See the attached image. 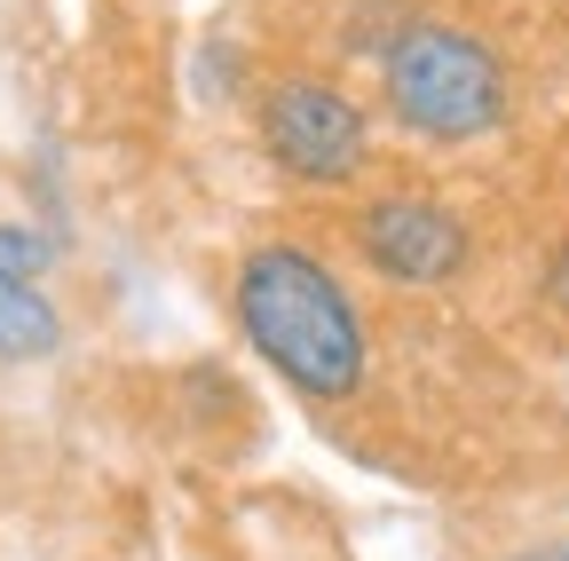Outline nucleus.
Instances as JSON below:
<instances>
[{
  "mask_svg": "<svg viewBox=\"0 0 569 561\" xmlns=\"http://www.w3.org/2000/svg\"><path fill=\"white\" fill-rule=\"evenodd\" d=\"M56 269V238L32 222H0V285H40Z\"/></svg>",
  "mask_w": 569,
  "mask_h": 561,
  "instance_id": "nucleus-6",
  "label": "nucleus"
},
{
  "mask_svg": "<svg viewBox=\"0 0 569 561\" xmlns=\"http://www.w3.org/2000/svg\"><path fill=\"white\" fill-rule=\"evenodd\" d=\"M522 561H569V553H522Z\"/></svg>",
  "mask_w": 569,
  "mask_h": 561,
  "instance_id": "nucleus-8",
  "label": "nucleus"
},
{
  "mask_svg": "<svg viewBox=\"0 0 569 561\" xmlns=\"http://www.w3.org/2000/svg\"><path fill=\"white\" fill-rule=\"evenodd\" d=\"M253 127H261L269 167L309 182V190H340V182L365 174V159H372V127H365V111H356V96L332 88V80H317V72L269 80L261 103H253Z\"/></svg>",
  "mask_w": 569,
  "mask_h": 561,
  "instance_id": "nucleus-3",
  "label": "nucleus"
},
{
  "mask_svg": "<svg viewBox=\"0 0 569 561\" xmlns=\"http://www.w3.org/2000/svg\"><path fill=\"white\" fill-rule=\"evenodd\" d=\"M546 301L569 317V238H561V246H553V261H546Z\"/></svg>",
  "mask_w": 569,
  "mask_h": 561,
  "instance_id": "nucleus-7",
  "label": "nucleus"
},
{
  "mask_svg": "<svg viewBox=\"0 0 569 561\" xmlns=\"http://www.w3.org/2000/svg\"><path fill=\"white\" fill-rule=\"evenodd\" d=\"M238 332L246 348L309 403H348L365 388L372 340L356 317V293L309 246H253L238 261Z\"/></svg>",
  "mask_w": 569,
  "mask_h": 561,
  "instance_id": "nucleus-1",
  "label": "nucleus"
},
{
  "mask_svg": "<svg viewBox=\"0 0 569 561\" xmlns=\"http://www.w3.org/2000/svg\"><path fill=\"white\" fill-rule=\"evenodd\" d=\"M380 88H388V111L411 134H427V143H475V134L507 119V63H498V48L443 17L396 24V40L380 48Z\"/></svg>",
  "mask_w": 569,
  "mask_h": 561,
  "instance_id": "nucleus-2",
  "label": "nucleus"
},
{
  "mask_svg": "<svg viewBox=\"0 0 569 561\" xmlns=\"http://www.w3.org/2000/svg\"><path fill=\"white\" fill-rule=\"evenodd\" d=\"M356 253H365L388 285H451L467 269V222L443 198H372L356 214Z\"/></svg>",
  "mask_w": 569,
  "mask_h": 561,
  "instance_id": "nucleus-4",
  "label": "nucleus"
},
{
  "mask_svg": "<svg viewBox=\"0 0 569 561\" xmlns=\"http://www.w3.org/2000/svg\"><path fill=\"white\" fill-rule=\"evenodd\" d=\"M63 348V317L40 285H0V357L9 364H40Z\"/></svg>",
  "mask_w": 569,
  "mask_h": 561,
  "instance_id": "nucleus-5",
  "label": "nucleus"
}]
</instances>
